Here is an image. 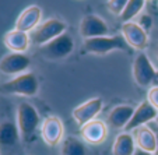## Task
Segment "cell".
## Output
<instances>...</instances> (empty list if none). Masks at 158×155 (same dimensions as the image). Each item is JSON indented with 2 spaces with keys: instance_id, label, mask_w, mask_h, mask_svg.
Returning a JSON list of instances; mask_svg holds the SVG:
<instances>
[{
  "instance_id": "cell-4",
  "label": "cell",
  "mask_w": 158,
  "mask_h": 155,
  "mask_svg": "<svg viewBox=\"0 0 158 155\" xmlns=\"http://www.w3.org/2000/svg\"><path fill=\"white\" fill-rule=\"evenodd\" d=\"M67 31V24L60 18H48L42 21L41 24L30 32V39L32 43L38 46H44L57 38L59 35L64 34Z\"/></svg>"
},
{
  "instance_id": "cell-23",
  "label": "cell",
  "mask_w": 158,
  "mask_h": 155,
  "mask_svg": "<svg viewBox=\"0 0 158 155\" xmlns=\"http://www.w3.org/2000/svg\"><path fill=\"white\" fill-rule=\"evenodd\" d=\"M147 101L158 110V87H150L148 92H147Z\"/></svg>"
},
{
  "instance_id": "cell-12",
  "label": "cell",
  "mask_w": 158,
  "mask_h": 155,
  "mask_svg": "<svg viewBox=\"0 0 158 155\" xmlns=\"http://www.w3.org/2000/svg\"><path fill=\"white\" fill-rule=\"evenodd\" d=\"M122 35L131 49L143 51L148 46V32L143 30L139 22L129 21L122 24Z\"/></svg>"
},
{
  "instance_id": "cell-26",
  "label": "cell",
  "mask_w": 158,
  "mask_h": 155,
  "mask_svg": "<svg viewBox=\"0 0 158 155\" xmlns=\"http://www.w3.org/2000/svg\"><path fill=\"white\" fill-rule=\"evenodd\" d=\"M134 155H154V154H150V152L143 151V149H140V148H136V151H134Z\"/></svg>"
},
{
  "instance_id": "cell-20",
  "label": "cell",
  "mask_w": 158,
  "mask_h": 155,
  "mask_svg": "<svg viewBox=\"0 0 158 155\" xmlns=\"http://www.w3.org/2000/svg\"><path fill=\"white\" fill-rule=\"evenodd\" d=\"M60 155H87V147L76 136H67L60 143Z\"/></svg>"
},
{
  "instance_id": "cell-22",
  "label": "cell",
  "mask_w": 158,
  "mask_h": 155,
  "mask_svg": "<svg viewBox=\"0 0 158 155\" xmlns=\"http://www.w3.org/2000/svg\"><path fill=\"white\" fill-rule=\"evenodd\" d=\"M129 0H108V10L115 15H120Z\"/></svg>"
},
{
  "instance_id": "cell-29",
  "label": "cell",
  "mask_w": 158,
  "mask_h": 155,
  "mask_svg": "<svg viewBox=\"0 0 158 155\" xmlns=\"http://www.w3.org/2000/svg\"><path fill=\"white\" fill-rule=\"evenodd\" d=\"M155 51H157V57H158V45H157V49H155Z\"/></svg>"
},
{
  "instance_id": "cell-16",
  "label": "cell",
  "mask_w": 158,
  "mask_h": 155,
  "mask_svg": "<svg viewBox=\"0 0 158 155\" xmlns=\"http://www.w3.org/2000/svg\"><path fill=\"white\" fill-rule=\"evenodd\" d=\"M3 42L11 53H25L30 48L31 39L28 32H23V31H18L14 28V30L6 32Z\"/></svg>"
},
{
  "instance_id": "cell-2",
  "label": "cell",
  "mask_w": 158,
  "mask_h": 155,
  "mask_svg": "<svg viewBox=\"0 0 158 155\" xmlns=\"http://www.w3.org/2000/svg\"><path fill=\"white\" fill-rule=\"evenodd\" d=\"M17 126L20 136L24 141H30L34 137L38 127H41V117L36 108L30 102H21L17 108Z\"/></svg>"
},
{
  "instance_id": "cell-8",
  "label": "cell",
  "mask_w": 158,
  "mask_h": 155,
  "mask_svg": "<svg viewBox=\"0 0 158 155\" xmlns=\"http://www.w3.org/2000/svg\"><path fill=\"white\" fill-rule=\"evenodd\" d=\"M102 108H104V101L98 96H95V98H91L88 101L83 102V104L77 105L72 110V116L74 122L81 127L91 120H95L97 116L101 113Z\"/></svg>"
},
{
  "instance_id": "cell-5",
  "label": "cell",
  "mask_w": 158,
  "mask_h": 155,
  "mask_svg": "<svg viewBox=\"0 0 158 155\" xmlns=\"http://www.w3.org/2000/svg\"><path fill=\"white\" fill-rule=\"evenodd\" d=\"M74 51V39L69 32H64L44 46H39V53L46 60H62Z\"/></svg>"
},
{
  "instance_id": "cell-17",
  "label": "cell",
  "mask_w": 158,
  "mask_h": 155,
  "mask_svg": "<svg viewBox=\"0 0 158 155\" xmlns=\"http://www.w3.org/2000/svg\"><path fill=\"white\" fill-rule=\"evenodd\" d=\"M20 130L17 123L11 120H4L0 123V149L14 148L20 143Z\"/></svg>"
},
{
  "instance_id": "cell-1",
  "label": "cell",
  "mask_w": 158,
  "mask_h": 155,
  "mask_svg": "<svg viewBox=\"0 0 158 155\" xmlns=\"http://www.w3.org/2000/svg\"><path fill=\"white\" fill-rule=\"evenodd\" d=\"M39 91V81L34 73H24L0 85V94L20 96H35Z\"/></svg>"
},
{
  "instance_id": "cell-21",
  "label": "cell",
  "mask_w": 158,
  "mask_h": 155,
  "mask_svg": "<svg viewBox=\"0 0 158 155\" xmlns=\"http://www.w3.org/2000/svg\"><path fill=\"white\" fill-rule=\"evenodd\" d=\"M144 6H146V0H129L126 7L123 9L122 14L119 15L120 21L125 24V22H129V21L134 20V18L141 13Z\"/></svg>"
},
{
  "instance_id": "cell-7",
  "label": "cell",
  "mask_w": 158,
  "mask_h": 155,
  "mask_svg": "<svg viewBox=\"0 0 158 155\" xmlns=\"http://www.w3.org/2000/svg\"><path fill=\"white\" fill-rule=\"evenodd\" d=\"M41 137L45 144L49 147H56L63 141L64 136V126L60 117L57 116H48L45 117L41 123Z\"/></svg>"
},
{
  "instance_id": "cell-27",
  "label": "cell",
  "mask_w": 158,
  "mask_h": 155,
  "mask_svg": "<svg viewBox=\"0 0 158 155\" xmlns=\"http://www.w3.org/2000/svg\"><path fill=\"white\" fill-rule=\"evenodd\" d=\"M152 85L158 87V70H157V73H155V77H154V81H152Z\"/></svg>"
},
{
  "instance_id": "cell-18",
  "label": "cell",
  "mask_w": 158,
  "mask_h": 155,
  "mask_svg": "<svg viewBox=\"0 0 158 155\" xmlns=\"http://www.w3.org/2000/svg\"><path fill=\"white\" fill-rule=\"evenodd\" d=\"M133 137L137 148L150 152V154L155 152V149H157V136H155L154 130L148 124L136 128Z\"/></svg>"
},
{
  "instance_id": "cell-10",
  "label": "cell",
  "mask_w": 158,
  "mask_h": 155,
  "mask_svg": "<svg viewBox=\"0 0 158 155\" xmlns=\"http://www.w3.org/2000/svg\"><path fill=\"white\" fill-rule=\"evenodd\" d=\"M31 66V59L24 53H11L6 55L0 59V73L4 75L17 77L20 74L27 73Z\"/></svg>"
},
{
  "instance_id": "cell-28",
  "label": "cell",
  "mask_w": 158,
  "mask_h": 155,
  "mask_svg": "<svg viewBox=\"0 0 158 155\" xmlns=\"http://www.w3.org/2000/svg\"><path fill=\"white\" fill-rule=\"evenodd\" d=\"M154 123H155V124H157V126H158V116H157V119H155V120H154Z\"/></svg>"
},
{
  "instance_id": "cell-6",
  "label": "cell",
  "mask_w": 158,
  "mask_h": 155,
  "mask_svg": "<svg viewBox=\"0 0 158 155\" xmlns=\"http://www.w3.org/2000/svg\"><path fill=\"white\" fill-rule=\"evenodd\" d=\"M131 73H133L134 83L140 88H148V87H152V81H154L157 70L154 69L148 56L144 52H140L139 55H136L133 60Z\"/></svg>"
},
{
  "instance_id": "cell-11",
  "label": "cell",
  "mask_w": 158,
  "mask_h": 155,
  "mask_svg": "<svg viewBox=\"0 0 158 155\" xmlns=\"http://www.w3.org/2000/svg\"><path fill=\"white\" fill-rule=\"evenodd\" d=\"M158 116V110L150 104L148 101H143L141 104H139L134 109V113L131 116L130 122L127 123V126L125 127L123 131H134L136 128L141 127V126H147L150 124L151 122H154Z\"/></svg>"
},
{
  "instance_id": "cell-15",
  "label": "cell",
  "mask_w": 158,
  "mask_h": 155,
  "mask_svg": "<svg viewBox=\"0 0 158 155\" xmlns=\"http://www.w3.org/2000/svg\"><path fill=\"white\" fill-rule=\"evenodd\" d=\"M134 109L136 108L131 106V105H118L108 112L105 123L110 128H115V130L123 128L125 130V127L127 126V123L130 122L131 116H133Z\"/></svg>"
},
{
  "instance_id": "cell-9",
  "label": "cell",
  "mask_w": 158,
  "mask_h": 155,
  "mask_svg": "<svg viewBox=\"0 0 158 155\" xmlns=\"http://www.w3.org/2000/svg\"><path fill=\"white\" fill-rule=\"evenodd\" d=\"M78 32L84 39L98 38V36H108L109 27L104 18L97 14H87L81 18L78 25Z\"/></svg>"
},
{
  "instance_id": "cell-19",
  "label": "cell",
  "mask_w": 158,
  "mask_h": 155,
  "mask_svg": "<svg viewBox=\"0 0 158 155\" xmlns=\"http://www.w3.org/2000/svg\"><path fill=\"white\" fill-rule=\"evenodd\" d=\"M136 143L131 133L123 131L116 136L115 143L112 145V155H134L136 151Z\"/></svg>"
},
{
  "instance_id": "cell-13",
  "label": "cell",
  "mask_w": 158,
  "mask_h": 155,
  "mask_svg": "<svg viewBox=\"0 0 158 155\" xmlns=\"http://www.w3.org/2000/svg\"><path fill=\"white\" fill-rule=\"evenodd\" d=\"M81 137L87 144L98 145L105 141L108 136V124L101 119H95L88 122L87 124L81 126L80 128Z\"/></svg>"
},
{
  "instance_id": "cell-3",
  "label": "cell",
  "mask_w": 158,
  "mask_h": 155,
  "mask_svg": "<svg viewBox=\"0 0 158 155\" xmlns=\"http://www.w3.org/2000/svg\"><path fill=\"white\" fill-rule=\"evenodd\" d=\"M130 46L127 45L123 35L114 36H98V38L84 39V52L91 55H106L112 51H125L130 52Z\"/></svg>"
},
{
  "instance_id": "cell-25",
  "label": "cell",
  "mask_w": 158,
  "mask_h": 155,
  "mask_svg": "<svg viewBox=\"0 0 158 155\" xmlns=\"http://www.w3.org/2000/svg\"><path fill=\"white\" fill-rule=\"evenodd\" d=\"M150 127L152 128V130H154V133H155V136H157V149H155V152H154V155H158V126L155 124L154 122H151L150 123Z\"/></svg>"
},
{
  "instance_id": "cell-14",
  "label": "cell",
  "mask_w": 158,
  "mask_h": 155,
  "mask_svg": "<svg viewBox=\"0 0 158 155\" xmlns=\"http://www.w3.org/2000/svg\"><path fill=\"white\" fill-rule=\"evenodd\" d=\"M41 20L42 9L36 4H31L18 15L17 21H15V30L23 31V32H31L41 24Z\"/></svg>"
},
{
  "instance_id": "cell-24",
  "label": "cell",
  "mask_w": 158,
  "mask_h": 155,
  "mask_svg": "<svg viewBox=\"0 0 158 155\" xmlns=\"http://www.w3.org/2000/svg\"><path fill=\"white\" fill-rule=\"evenodd\" d=\"M140 27L143 28V30H146L147 32H148V28L151 27V24H152V20H151V17H150L148 14H144V15H141V18H140Z\"/></svg>"
}]
</instances>
